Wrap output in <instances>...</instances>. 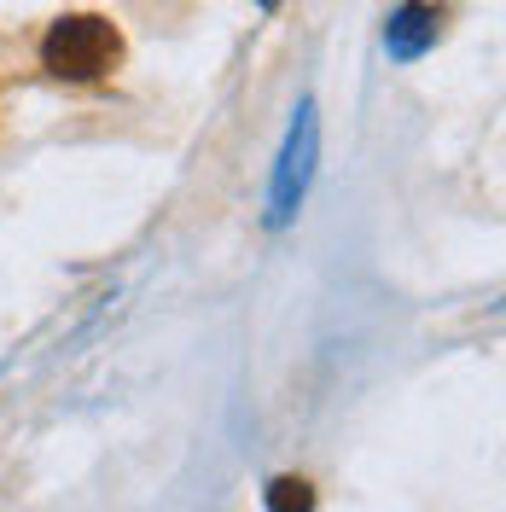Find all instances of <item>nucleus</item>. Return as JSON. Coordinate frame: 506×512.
I'll use <instances>...</instances> for the list:
<instances>
[{"mask_svg":"<svg viewBox=\"0 0 506 512\" xmlns=\"http://www.w3.org/2000/svg\"><path fill=\"white\" fill-rule=\"evenodd\" d=\"M41 64L53 76H64V82H99V76H111L123 64V35H117L111 18H99V12H70V18H59L47 30Z\"/></svg>","mask_w":506,"mask_h":512,"instance_id":"1","label":"nucleus"},{"mask_svg":"<svg viewBox=\"0 0 506 512\" xmlns=\"http://www.w3.org/2000/svg\"><path fill=\"white\" fill-rule=\"evenodd\" d=\"M262 6H274V0H262Z\"/></svg>","mask_w":506,"mask_h":512,"instance_id":"3","label":"nucleus"},{"mask_svg":"<svg viewBox=\"0 0 506 512\" xmlns=\"http://www.w3.org/2000/svg\"><path fill=\"white\" fill-rule=\"evenodd\" d=\"M315 495H309V483H291V478H280L274 489H268V507H309Z\"/></svg>","mask_w":506,"mask_h":512,"instance_id":"2","label":"nucleus"}]
</instances>
